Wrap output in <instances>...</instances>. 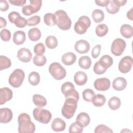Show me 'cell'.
<instances>
[{
	"label": "cell",
	"mask_w": 133,
	"mask_h": 133,
	"mask_svg": "<svg viewBox=\"0 0 133 133\" xmlns=\"http://www.w3.org/2000/svg\"><path fill=\"white\" fill-rule=\"evenodd\" d=\"M101 49V46L99 44H98L93 47L91 50V56L93 58L96 59L99 56Z\"/></svg>",
	"instance_id": "obj_46"
},
{
	"label": "cell",
	"mask_w": 133,
	"mask_h": 133,
	"mask_svg": "<svg viewBox=\"0 0 133 133\" xmlns=\"http://www.w3.org/2000/svg\"><path fill=\"white\" fill-rule=\"evenodd\" d=\"M7 22L6 21V19L3 18V17H0V28L2 29L4 27H5L6 26Z\"/></svg>",
	"instance_id": "obj_51"
},
{
	"label": "cell",
	"mask_w": 133,
	"mask_h": 133,
	"mask_svg": "<svg viewBox=\"0 0 133 133\" xmlns=\"http://www.w3.org/2000/svg\"><path fill=\"white\" fill-rule=\"evenodd\" d=\"M121 105V101L119 98L117 97H111L108 101V105L110 109L116 110L119 108Z\"/></svg>",
	"instance_id": "obj_30"
},
{
	"label": "cell",
	"mask_w": 133,
	"mask_h": 133,
	"mask_svg": "<svg viewBox=\"0 0 133 133\" xmlns=\"http://www.w3.org/2000/svg\"><path fill=\"white\" fill-rule=\"evenodd\" d=\"M25 77L24 71L20 69H15L9 77V84L14 88L19 87L22 84Z\"/></svg>",
	"instance_id": "obj_5"
},
{
	"label": "cell",
	"mask_w": 133,
	"mask_h": 133,
	"mask_svg": "<svg viewBox=\"0 0 133 133\" xmlns=\"http://www.w3.org/2000/svg\"><path fill=\"white\" fill-rule=\"evenodd\" d=\"M126 47L125 41L120 38L115 39L111 45V51L114 56H119L124 52Z\"/></svg>",
	"instance_id": "obj_10"
},
{
	"label": "cell",
	"mask_w": 133,
	"mask_h": 133,
	"mask_svg": "<svg viewBox=\"0 0 133 133\" xmlns=\"http://www.w3.org/2000/svg\"><path fill=\"white\" fill-rule=\"evenodd\" d=\"M13 96L12 90L8 87L0 89V104L3 105L7 101L10 100Z\"/></svg>",
	"instance_id": "obj_16"
},
{
	"label": "cell",
	"mask_w": 133,
	"mask_h": 133,
	"mask_svg": "<svg viewBox=\"0 0 133 133\" xmlns=\"http://www.w3.org/2000/svg\"><path fill=\"white\" fill-rule=\"evenodd\" d=\"M95 89L98 91H106L111 86V82L109 79L106 77L97 78L94 83Z\"/></svg>",
	"instance_id": "obj_13"
},
{
	"label": "cell",
	"mask_w": 133,
	"mask_h": 133,
	"mask_svg": "<svg viewBox=\"0 0 133 133\" xmlns=\"http://www.w3.org/2000/svg\"><path fill=\"white\" fill-rule=\"evenodd\" d=\"M26 0H9V2L15 6H23L26 3Z\"/></svg>",
	"instance_id": "obj_48"
},
{
	"label": "cell",
	"mask_w": 133,
	"mask_h": 133,
	"mask_svg": "<svg viewBox=\"0 0 133 133\" xmlns=\"http://www.w3.org/2000/svg\"><path fill=\"white\" fill-rule=\"evenodd\" d=\"M83 131V127L81 126L76 122L73 123L69 127V131L70 133H81Z\"/></svg>",
	"instance_id": "obj_40"
},
{
	"label": "cell",
	"mask_w": 133,
	"mask_h": 133,
	"mask_svg": "<svg viewBox=\"0 0 133 133\" xmlns=\"http://www.w3.org/2000/svg\"><path fill=\"white\" fill-rule=\"evenodd\" d=\"M29 38L32 41H37L41 37V32L37 28H33L28 31Z\"/></svg>",
	"instance_id": "obj_28"
},
{
	"label": "cell",
	"mask_w": 133,
	"mask_h": 133,
	"mask_svg": "<svg viewBox=\"0 0 133 133\" xmlns=\"http://www.w3.org/2000/svg\"><path fill=\"white\" fill-rule=\"evenodd\" d=\"M8 18L11 23H14L17 27L19 28H23L27 24V20L17 11L10 12L8 16Z\"/></svg>",
	"instance_id": "obj_11"
},
{
	"label": "cell",
	"mask_w": 133,
	"mask_h": 133,
	"mask_svg": "<svg viewBox=\"0 0 133 133\" xmlns=\"http://www.w3.org/2000/svg\"><path fill=\"white\" fill-rule=\"evenodd\" d=\"M99 62L103 67L106 69H108L113 64V60L110 56L105 55L101 57Z\"/></svg>",
	"instance_id": "obj_29"
},
{
	"label": "cell",
	"mask_w": 133,
	"mask_h": 133,
	"mask_svg": "<svg viewBox=\"0 0 133 133\" xmlns=\"http://www.w3.org/2000/svg\"><path fill=\"white\" fill-rule=\"evenodd\" d=\"M78 65L80 68L87 70L89 69L91 65V60L89 57L84 56L80 57L78 60Z\"/></svg>",
	"instance_id": "obj_27"
},
{
	"label": "cell",
	"mask_w": 133,
	"mask_h": 133,
	"mask_svg": "<svg viewBox=\"0 0 133 133\" xmlns=\"http://www.w3.org/2000/svg\"><path fill=\"white\" fill-rule=\"evenodd\" d=\"M27 25L28 26H35L37 25L41 21V18L39 16L35 15L32 16L27 20Z\"/></svg>",
	"instance_id": "obj_43"
},
{
	"label": "cell",
	"mask_w": 133,
	"mask_h": 133,
	"mask_svg": "<svg viewBox=\"0 0 133 133\" xmlns=\"http://www.w3.org/2000/svg\"><path fill=\"white\" fill-rule=\"evenodd\" d=\"M90 25V19L86 16H82L79 18L78 21L75 23L74 29L76 33L82 35L86 32Z\"/></svg>",
	"instance_id": "obj_7"
},
{
	"label": "cell",
	"mask_w": 133,
	"mask_h": 133,
	"mask_svg": "<svg viewBox=\"0 0 133 133\" xmlns=\"http://www.w3.org/2000/svg\"><path fill=\"white\" fill-rule=\"evenodd\" d=\"M25 40V33L22 31H16L13 35V42L17 45L24 43Z\"/></svg>",
	"instance_id": "obj_23"
},
{
	"label": "cell",
	"mask_w": 133,
	"mask_h": 133,
	"mask_svg": "<svg viewBox=\"0 0 133 133\" xmlns=\"http://www.w3.org/2000/svg\"><path fill=\"white\" fill-rule=\"evenodd\" d=\"M18 59L22 62L28 63L31 61L32 55L30 50L26 48H20L17 52Z\"/></svg>",
	"instance_id": "obj_15"
},
{
	"label": "cell",
	"mask_w": 133,
	"mask_h": 133,
	"mask_svg": "<svg viewBox=\"0 0 133 133\" xmlns=\"http://www.w3.org/2000/svg\"><path fill=\"white\" fill-rule=\"evenodd\" d=\"M13 117L12 111L7 108H2L0 110V122L1 123H8L10 122Z\"/></svg>",
	"instance_id": "obj_17"
},
{
	"label": "cell",
	"mask_w": 133,
	"mask_h": 133,
	"mask_svg": "<svg viewBox=\"0 0 133 133\" xmlns=\"http://www.w3.org/2000/svg\"><path fill=\"white\" fill-rule=\"evenodd\" d=\"M76 122L82 127L87 126L90 122L89 115L85 112H81L78 114L76 117Z\"/></svg>",
	"instance_id": "obj_20"
},
{
	"label": "cell",
	"mask_w": 133,
	"mask_h": 133,
	"mask_svg": "<svg viewBox=\"0 0 133 133\" xmlns=\"http://www.w3.org/2000/svg\"><path fill=\"white\" fill-rule=\"evenodd\" d=\"M74 49L79 54H86L90 49V45L87 41L80 39L77 41L75 44Z\"/></svg>",
	"instance_id": "obj_14"
},
{
	"label": "cell",
	"mask_w": 133,
	"mask_h": 133,
	"mask_svg": "<svg viewBox=\"0 0 133 133\" xmlns=\"http://www.w3.org/2000/svg\"><path fill=\"white\" fill-rule=\"evenodd\" d=\"M76 60V56L73 52H68L63 54L61 57L62 63L65 65L73 64Z\"/></svg>",
	"instance_id": "obj_21"
},
{
	"label": "cell",
	"mask_w": 133,
	"mask_h": 133,
	"mask_svg": "<svg viewBox=\"0 0 133 133\" xmlns=\"http://www.w3.org/2000/svg\"><path fill=\"white\" fill-rule=\"evenodd\" d=\"M48 71L51 75L56 80H61L66 74L65 69L58 62H53L49 66Z\"/></svg>",
	"instance_id": "obj_6"
},
{
	"label": "cell",
	"mask_w": 133,
	"mask_h": 133,
	"mask_svg": "<svg viewBox=\"0 0 133 133\" xmlns=\"http://www.w3.org/2000/svg\"><path fill=\"white\" fill-rule=\"evenodd\" d=\"M87 79V75L85 72L82 71H78L74 75V81L76 85L79 86L85 85Z\"/></svg>",
	"instance_id": "obj_22"
},
{
	"label": "cell",
	"mask_w": 133,
	"mask_h": 133,
	"mask_svg": "<svg viewBox=\"0 0 133 133\" xmlns=\"http://www.w3.org/2000/svg\"><path fill=\"white\" fill-rule=\"evenodd\" d=\"M34 104L38 107H44L47 104V100L43 96L38 94H34L32 97Z\"/></svg>",
	"instance_id": "obj_25"
},
{
	"label": "cell",
	"mask_w": 133,
	"mask_h": 133,
	"mask_svg": "<svg viewBox=\"0 0 133 133\" xmlns=\"http://www.w3.org/2000/svg\"><path fill=\"white\" fill-rule=\"evenodd\" d=\"M47 61L46 57L43 55H36L33 58L34 64L37 66H42L45 64Z\"/></svg>",
	"instance_id": "obj_36"
},
{
	"label": "cell",
	"mask_w": 133,
	"mask_h": 133,
	"mask_svg": "<svg viewBox=\"0 0 133 133\" xmlns=\"http://www.w3.org/2000/svg\"><path fill=\"white\" fill-rule=\"evenodd\" d=\"M18 132L19 133H33L35 130V126L31 121L29 114L21 113L18 118Z\"/></svg>",
	"instance_id": "obj_1"
},
{
	"label": "cell",
	"mask_w": 133,
	"mask_h": 133,
	"mask_svg": "<svg viewBox=\"0 0 133 133\" xmlns=\"http://www.w3.org/2000/svg\"><path fill=\"white\" fill-rule=\"evenodd\" d=\"M9 6L8 2L5 0H1L0 10L2 11H6L9 9Z\"/></svg>",
	"instance_id": "obj_47"
},
{
	"label": "cell",
	"mask_w": 133,
	"mask_h": 133,
	"mask_svg": "<svg viewBox=\"0 0 133 133\" xmlns=\"http://www.w3.org/2000/svg\"><path fill=\"white\" fill-rule=\"evenodd\" d=\"M33 115L34 119L42 124H48L52 118L51 113L47 110L42 107H37L33 111Z\"/></svg>",
	"instance_id": "obj_4"
},
{
	"label": "cell",
	"mask_w": 133,
	"mask_h": 133,
	"mask_svg": "<svg viewBox=\"0 0 133 133\" xmlns=\"http://www.w3.org/2000/svg\"><path fill=\"white\" fill-rule=\"evenodd\" d=\"M62 93L65 98H73L77 101L79 100V94L74 88V85L70 82H66L63 83L61 88Z\"/></svg>",
	"instance_id": "obj_8"
},
{
	"label": "cell",
	"mask_w": 133,
	"mask_h": 133,
	"mask_svg": "<svg viewBox=\"0 0 133 133\" xmlns=\"http://www.w3.org/2000/svg\"><path fill=\"white\" fill-rule=\"evenodd\" d=\"M28 81L33 86L38 85L40 82V75L39 73L34 71L31 72L28 76Z\"/></svg>",
	"instance_id": "obj_34"
},
{
	"label": "cell",
	"mask_w": 133,
	"mask_h": 133,
	"mask_svg": "<svg viewBox=\"0 0 133 133\" xmlns=\"http://www.w3.org/2000/svg\"><path fill=\"white\" fill-rule=\"evenodd\" d=\"M95 95V92L91 89L87 88L85 89L82 92L83 99L87 102H91L93 97Z\"/></svg>",
	"instance_id": "obj_39"
},
{
	"label": "cell",
	"mask_w": 133,
	"mask_h": 133,
	"mask_svg": "<svg viewBox=\"0 0 133 133\" xmlns=\"http://www.w3.org/2000/svg\"><path fill=\"white\" fill-rule=\"evenodd\" d=\"M112 86L117 91L123 90L127 86V81L123 77H118L113 80Z\"/></svg>",
	"instance_id": "obj_19"
},
{
	"label": "cell",
	"mask_w": 133,
	"mask_h": 133,
	"mask_svg": "<svg viewBox=\"0 0 133 133\" xmlns=\"http://www.w3.org/2000/svg\"><path fill=\"white\" fill-rule=\"evenodd\" d=\"M45 51V47L42 43H39L34 47V52L36 55H43Z\"/></svg>",
	"instance_id": "obj_45"
},
{
	"label": "cell",
	"mask_w": 133,
	"mask_h": 133,
	"mask_svg": "<svg viewBox=\"0 0 133 133\" xmlns=\"http://www.w3.org/2000/svg\"><path fill=\"white\" fill-rule=\"evenodd\" d=\"M44 23L47 26H51L56 24L55 16L52 13H47L44 15Z\"/></svg>",
	"instance_id": "obj_35"
},
{
	"label": "cell",
	"mask_w": 133,
	"mask_h": 133,
	"mask_svg": "<svg viewBox=\"0 0 133 133\" xmlns=\"http://www.w3.org/2000/svg\"><path fill=\"white\" fill-rule=\"evenodd\" d=\"M93 70L95 73H96L97 75H101L104 73L107 69L103 67L98 61L96 62V63L94 64Z\"/></svg>",
	"instance_id": "obj_42"
},
{
	"label": "cell",
	"mask_w": 133,
	"mask_h": 133,
	"mask_svg": "<svg viewBox=\"0 0 133 133\" xmlns=\"http://www.w3.org/2000/svg\"><path fill=\"white\" fill-rule=\"evenodd\" d=\"M94 132L95 133H100V132H109V133H112L113 130L106 125L101 124L98 126H97L94 130Z\"/></svg>",
	"instance_id": "obj_41"
},
{
	"label": "cell",
	"mask_w": 133,
	"mask_h": 133,
	"mask_svg": "<svg viewBox=\"0 0 133 133\" xmlns=\"http://www.w3.org/2000/svg\"><path fill=\"white\" fill-rule=\"evenodd\" d=\"M92 18L96 23L102 22L104 18V14L102 10L98 9H95L92 12Z\"/></svg>",
	"instance_id": "obj_31"
},
{
	"label": "cell",
	"mask_w": 133,
	"mask_h": 133,
	"mask_svg": "<svg viewBox=\"0 0 133 133\" xmlns=\"http://www.w3.org/2000/svg\"><path fill=\"white\" fill-rule=\"evenodd\" d=\"M109 31L108 26L105 24H98L96 28L95 32L96 35L99 37H103L107 35Z\"/></svg>",
	"instance_id": "obj_32"
},
{
	"label": "cell",
	"mask_w": 133,
	"mask_h": 133,
	"mask_svg": "<svg viewBox=\"0 0 133 133\" xmlns=\"http://www.w3.org/2000/svg\"><path fill=\"white\" fill-rule=\"evenodd\" d=\"M95 3L99 6L101 7H105L110 2L109 0H99V1H95Z\"/></svg>",
	"instance_id": "obj_49"
},
{
	"label": "cell",
	"mask_w": 133,
	"mask_h": 133,
	"mask_svg": "<svg viewBox=\"0 0 133 133\" xmlns=\"http://www.w3.org/2000/svg\"><path fill=\"white\" fill-rule=\"evenodd\" d=\"M11 33L9 30L4 29L1 31V38L4 42H8L10 39Z\"/></svg>",
	"instance_id": "obj_44"
},
{
	"label": "cell",
	"mask_w": 133,
	"mask_h": 133,
	"mask_svg": "<svg viewBox=\"0 0 133 133\" xmlns=\"http://www.w3.org/2000/svg\"><path fill=\"white\" fill-rule=\"evenodd\" d=\"M113 2L119 7L124 6L127 3V1L126 0H113Z\"/></svg>",
	"instance_id": "obj_50"
},
{
	"label": "cell",
	"mask_w": 133,
	"mask_h": 133,
	"mask_svg": "<svg viewBox=\"0 0 133 133\" xmlns=\"http://www.w3.org/2000/svg\"><path fill=\"white\" fill-rule=\"evenodd\" d=\"M77 101L73 98H68L61 109L62 115L67 119L71 118L77 109Z\"/></svg>",
	"instance_id": "obj_3"
},
{
	"label": "cell",
	"mask_w": 133,
	"mask_h": 133,
	"mask_svg": "<svg viewBox=\"0 0 133 133\" xmlns=\"http://www.w3.org/2000/svg\"><path fill=\"white\" fill-rule=\"evenodd\" d=\"M57 26L62 30H68L70 29L72 21L66 12L63 10H57L55 14Z\"/></svg>",
	"instance_id": "obj_2"
},
{
	"label": "cell",
	"mask_w": 133,
	"mask_h": 133,
	"mask_svg": "<svg viewBox=\"0 0 133 133\" xmlns=\"http://www.w3.org/2000/svg\"><path fill=\"white\" fill-rule=\"evenodd\" d=\"M132 63V58L130 56H125L119 62L118 70L122 73H127L130 71Z\"/></svg>",
	"instance_id": "obj_12"
},
{
	"label": "cell",
	"mask_w": 133,
	"mask_h": 133,
	"mask_svg": "<svg viewBox=\"0 0 133 133\" xmlns=\"http://www.w3.org/2000/svg\"><path fill=\"white\" fill-rule=\"evenodd\" d=\"M91 102L94 106L96 107H100L103 106L105 103L106 98L103 95L97 94L94 95Z\"/></svg>",
	"instance_id": "obj_26"
},
{
	"label": "cell",
	"mask_w": 133,
	"mask_h": 133,
	"mask_svg": "<svg viewBox=\"0 0 133 133\" xmlns=\"http://www.w3.org/2000/svg\"><path fill=\"white\" fill-rule=\"evenodd\" d=\"M30 5L23 6L22 12L23 15L26 16H30L38 12L42 6V1L41 0H30Z\"/></svg>",
	"instance_id": "obj_9"
},
{
	"label": "cell",
	"mask_w": 133,
	"mask_h": 133,
	"mask_svg": "<svg viewBox=\"0 0 133 133\" xmlns=\"http://www.w3.org/2000/svg\"><path fill=\"white\" fill-rule=\"evenodd\" d=\"M65 126L66 124L64 121L59 117L55 118L51 124V129L56 132L63 131L65 128Z\"/></svg>",
	"instance_id": "obj_18"
},
{
	"label": "cell",
	"mask_w": 133,
	"mask_h": 133,
	"mask_svg": "<svg viewBox=\"0 0 133 133\" xmlns=\"http://www.w3.org/2000/svg\"><path fill=\"white\" fill-rule=\"evenodd\" d=\"M105 8L108 13L110 14H115L119 10V7L114 3L113 1H110L109 3L105 6Z\"/></svg>",
	"instance_id": "obj_38"
},
{
	"label": "cell",
	"mask_w": 133,
	"mask_h": 133,
	"mask_svg": "<svg viewBox=\"0 0 133 133\" xmlns=\"http://www.w3.org/2000/svg\"><path fill=\"white\" fill-rule=\"evenodd\" d=\"M11 65L10 60L5 56L1 55L0 56V70L10 68Z\"/></svg>",
	"instance_id": "obj_37"
},
{
	"label": "cell",
	"mask_w": 133,
	"mask_h": 133,
	"mask_svg": "<svg viewBox=\"0 0 133 133\" xmlns=\"http://www.w3.org/2000/svg\"><path fill=\"white\" fill-rule=\"evenodd\" d=\"M45 44L48 48L54 49L58 45L57 39L55 36L49 35L46 38Z\"/></svg>",
	"instance_id": "obj_33"
},
{
	"label": "cell",
	"mask_w": 133,
	"mask_h": 133,
	"mask_svg": "<svg viewBox=\"0 0 133 133\" xmlns=\"http://www.w3.org/2000/svg\"><path fill=\"white\" fill-rule=\"evenodd\" d=\"M132 8H131L130 10H129L127 13V17L128 19L132 20Z\"/></svg>",
	"instance_id": "obj_52"
},
{
	"label": "cell",
	"mask_w": 133,
	"mask_h": 133,
	"mask_svg": "<svg viewBox=\"0 0 133 133\" xmlns=\"http://www.w3.org/2000/svg\"><path fill=\"white\" fill-rule=\"evenodd\" d=\"M120 32L123 36L126 38H129L133 35L132 27L128 24H123L121 27Z\"/></svg>",
	"instance_id": "obj_24"
}]
</instances>
